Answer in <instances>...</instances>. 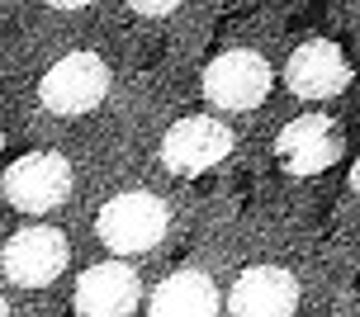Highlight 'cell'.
Listing matches in <instances>:
<instances>
[{
  "label": "cell",
  "mask_w": 360,
  "mask_h": 317,
  "mask_svg": "<svg viewBox=\"0 0 360 317\" xmlns=\"http://www.w3.org/2000/svg\"><path fill=\"white\" fill-rule=\"evenodd\" d=\"M143 303V280L128 261H100L81 270L72 294V313L76 317H133Z\"/></svg>",
  "instance_id": "cell-8"
},
{
  "label": "cell",
  "mask_w": 360,
  "mask_h": 317,
  "mask_svg": "<svg viewBox=\"0 0 360 317\" xmlns=\"http://www.w3.org/2000/svg\"><path fill=\"white\" fill-rule=\"evenodd\" d=\"M166 232H171V209L147 190L114 194L105 209L95 213V237H100V247H105L114 261L162 247Z\"/></svg>",
  "instance_id": "cell-1"
},
{
  "label": "cell",
  "mask_w": 360,
  "mask_h": 317,
  "mask_svg": "<svg viewBox=\"0 0 360 317\" xmlns=\"http://www.w3.org/2000/svg\"><path fill=\"white\" fill-rule=\"evenodd\" d=\"M0 152H5V133H0Z\"/></svg>",
  "instance_id": "cell-15"
},
{
  "label": "cell",
  "mask_w": 360,
  "mask_h": 317,
  "mask_svg": "<svg viewBox=\"0 0 360 317\" xmlns=\"http://www.w3.org/2000/svg\"><path fill=\"white\" fill-rule=\"evenodd\" d=\"M285 86H289V95H299V100H337V95L351 86V62L342 57L337 43L308 38V43H299V48L289 53Z\"/></svg>",
  "instance_id": "cell-9"
},
{
  "label": "cell",
  "mask_w": 360,
  "mask_h": 317,
  "mask_svg": "<svg viewBox=\"0 0 360 317\" xmlns=\"http://www.w3.org/2000/svg\"><path fill=\"white\" fill-rule=\"evenodd\" d=\"M233 128L214 119V114H190V119H180V124L166 128L162 138V161L171 176H204V171H214L218 161L233 157Z\"/></svg>",
  "instance_id": "cell-6"
},
{
  "label": "cell",
  "mask_w": 360,
  "mask_h": 317,
  "mask_svg": "<svg viewBox=\"0 0 360 317\" xmlns=\"http://www.w3.org/2000/svg\"><path fill=\"white\" fill-rule=\"evenodd\" d=\"M351 190L360 194V157H356V166H351Z\"/></svg>",
  "instance_id": "cell-13"
},
{
  "label": "cell",
  "mask_w": 360,
  "mask_h": 317,
  "mask_svg": "<svg viewBox=\"0 0 360 317\" xmlns=\"http://www.w3.org/2000/svg\"><path fill=\"white\" fill-rule=\"evenodd\" d=\"M0 190L19 213L43 218V213L62 209L72 199V161L62 152H24L19 161H10Z\"/></svg>",
  "instance_id": "cell-4"
},
{
  "label": "cell",
  "mask_w": 360,
  "mask_h": 317,
  "mask_svg": "<svg viewBox=\"0 0 360 317\" xmlns=\"http://www.w3.org/2000/svg\"><path fill=\"white\" fill-rule=\"evenodd\" d=\"M147 313L152 317H218L223 313V294H218V284L209 280L204 270L185 265V270H171V275L152 289Z\"/></svg>",
  "instance_id": "cell-11"
},
{
  "label": "cell",
  "mask_w": 360,
  "mask_h": 317,
  "mask_svg": "<svg viewBox=\"0 0 360 317\" xmlns=\"http://www.w3.org/2000/svg\"><path fill=\"white\" fill-rule=\"evenodd\" d=\"M133 10H138V15H171L176 5H171V0H162V5H152V0H138Z\"/></svg>",
  "instance_id": "cell-12"
},
{
  "label": "cell",
  "mask_w": 360,
  "mask_h": 317,
  "mask_svg": "<svg viewBox=\"0 0 360 317\" xmlns=\"http://www.w3.org/2000/svg\"><path fill=\"white\" fill-rule=\"evenodd\" d=\"M299 308V280L285 265H247L228 289L233 317H294Z\"/></svg>",
  "instance_id": "cell-10"
},
{
  "label": "cell",
  "mask_w": 360,
  "mask_h": 317,
  "mask_svg": "<svg viewBox=\"0 0 360 317\" xmlns=\"http://www.w3.org/2000/svg\"><path fill=\"white\" fill-rule=\"evenodd\" d=\"M0 317H10V303H5V299H0Z\"/></svg>",
  "instance_id": "cell-14"
},
{
  "label": "cell",
  "mask_w": 360,
  "mask_h": 317,
  "mask_svg": "<svg viewBox=\"0 0 360 317\" xmlns=\"http://www.w3.org/2000/svg\"><path fill=\"white\" fill-rule=\"evenodd\" d=\"M109 95V67L100 53H67L57 57L53 67L38 81V105L57 114V119H76L100 109Z\"/></svg>",
  "instance_id": "cell-2"
},
{
  "label": "cell",
  "mask_w": 360,
  "mask_h": 317,
  "mask_svg": "<svg viewBox=\"0 0 360 317\" xmlns=\"http://www.w3.org/2000/svg\"><path fill=\"white\" fill-rule=\"evenodd\" d=\"M342 147H346V133L332 114H304V119L280 128L275 157L289 176H323L342 161Z\"/></svg>",
  "instance_id": "cell-7"
},
{
  "label": "cell",
  "mask_w": 360,
  "mask_h": 317,
  "mask_svg": "<svg viewBox=\"0 0 360 317\" xmlns=\"http://www.w3.org/2000/svg\"><path fill=\"white\" fill-rule=\"evenodd\" d=\"M67 265H72L67 232L48 228V223L19 228L15 237L5 242V251H0V270H5V280L19 284V289H43V284H53Z\"/></svg>",
  "instance_id": "cell-5"
},
{
  "label": "cell",
  "mask_w": 360,
  "mask_h": 317,
  "mask_svg": "<svg viewBox=\"0 0 360 317\" xmlns=\"http://www.w3.org/2000/svg\"><path fill=\"white\" fill-rule=\"evenodd\" d=\"M270 62L252 48H228L218 53L209 67H204V100L214 109H228V114H252L256 105H266L270 95Z\"/></svg>",
  "instance_id": "cell-3"
}]
</instances>
